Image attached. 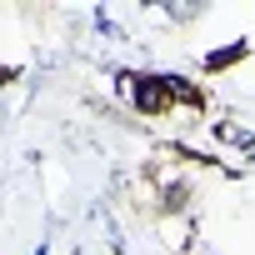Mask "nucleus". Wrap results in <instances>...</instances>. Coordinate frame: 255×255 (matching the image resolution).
<instances>
[{
  "mask_svg": "<svg viewBox=\"0 0 255 255\" xmlns=\"http://www.w3.org/2000/svg\"><path fill=\"white\" fill-rule=\"evenodd\" d=\"M220 140H230V145H250V130H240V125H220Z\"/></svg>",
  "mask_w": 255,
  "mask_h": 255,
  "instance_id": "f03ea898",
  "label": "nucleus"
},
{
  "mask_svg": "<svg viewBox=\"0 0 255 255\" xmlns=\"http://www.w3.org/2000/svg\"><path fill=\"white\" fill-rule=\"evenodd\" d=\"M165 100H170L165 75H160V80H155V75H135V105H140V110H165Z\"/></svg>",
  "mask_w": 255,
  "mask_h": 255,
  "instance_id": "f257e3e1",
  "label": "nucleus"
},
{
  "mask_svg": "<svg viewBox=\"0 0 255 255\" xmlns=\"http://www.w3.org/2000/svg\"><path fill=\"white\" fill-rule=\"evenodd\" d=\"M235 55H240V45H225V50H215V55H210V70H220V65H230Z\"/></svg>",
  "mask_w": 255,
  "mask_h": 255,
  "instance_id": "7ed1b4c3",
  "label": "nucleus"
}]
</instances>
